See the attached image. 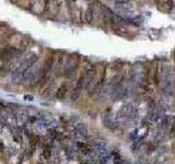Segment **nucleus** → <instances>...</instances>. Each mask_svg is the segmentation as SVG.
<instances>
[{"label": "nucleus", "instance_id": "obj_1", "mask_svg": "<svg viewBox=\"0 0 175 164\" xmlns=\"http://www.w3.org/2000/svg\"><path fill=\"white\" fill-rule=\"evenodd\" d=\"M53 63H54V57L53 56H49L47 57V59L44 63L43 67H42V76L40 78V82L41 81H45L47 79V76L49 75V71L52 69L53 67Z\"/></svg>", "mask_w": 175, "mask_h": 164}, {"label": "nucleus", "instance_id": "obj_2", "mask_svg": "<svg viewBox=\"0 0 175 164\" xmlns=\"http://www.w3.org/2000/svg\"><path fill=\"white\" fill-rule=\"evenodd\" d=\"M67 90H68V86H67L65 83L61 84L60 88H59V89H58V91H57V94H56V95H57V98H65Z\"/></svg>", "mask_w": 175, "mask_h": 164}, {"label": "nucleus", "instance_id": "obj_3", "mask_svg": "<svg viewBox=\"0 0 175 164\" xmlns=\"http://www.w3.org/2000/svg\"><path fill=\"white\" fill-rule=\"evenodd\" d=\"M92 19H93V10H92L91 8H89L86 11V20L88 23H90L92 21Z\"/></svg>", "mask_w": 175, "mask_h": 164}, {"label": "nucleus", "instance_id": "obj_4", "mask_svg": "<svg viewBox=\"0 0 175 164\" xmlns=\"http://www.w3.org/2000/svg\"><path fill=\"white\" fill-rule=\"evenodd\" d=\"M50 152H52V150H50L49 146H46V147H44V149H43V156H44V158L48 159L49 156H50Z\"/></svg>", "mask_w": 175, "mask_h": 164}]
</instances>
